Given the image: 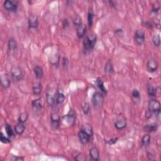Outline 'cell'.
Wrapping results in <instances>:
<instances>
[{
	"instance_id": "obj_42",
	"label": "cell",
	"mask_w": 161,
	"mask_h": 161,
	"mask_svg": "<svg viewBox=\"0 0 161 161\" xmlns=\"http://www.w3.org/2000/svg\"><path fill=\"white\" fill-rule=\"evenodd\" d=\"M118 140V138H113V139H111L107 140V142L109 145H113L117 142Z\"/></svg>"
},
{
	"instance_id": "obj_6",
	"label": "cell",
	"mask_w": 161,
	"mask_h": 161,
	"mask_svg": "<svg viewBox=\"0 0 161 161\" xmlns=\"http://www.w3.org/2000/svg\"><path fill=\"white\" fill-rule=\"evenodd\" d=\"M127 118L123 115H119L116 118L114 125L118 130H122L127 127Z\"/></svg>"
},
{
	"instance_id": "obj_20",
	"label": "cell",
	"mask_w": 161,
	"mask_h": 161,
	"mask_svg": "<svg viewBox=\"0 0 161 161\" xmlns=\"http://www.w3.org/2000/svg\"><path fill=\"white\" fill-rule=\"evenodd\" d=\"M25 130V126L24 123L18 122V123H17L15 125L14 131L15 133H16L17 135L21 136L24 133Z\"/></svg>"
},
{
	"instance_id": "obj_37",
	"label": "cell",
	"mask_w": 161,
	"mask_h": 161,
	"mask_svg": "<svg viewBox=\"0 0 161 161\" xmlns=\"http://www.w3.org/2000/svg\"><path fill=\"white\" fill-rule=\"evenodd\" d=\"M62 67L64 68V69L65 70H67L68 69V67H69V60L68 59L67 57H64L62 58Z\"/></svg>"
},
{
	"instance_id": "obj_28",
	"label": "cell",
	"mask_w": 161,
	"mask_h": 161,
	"mask_svg": "<svg viewBox=\"0 0 161 161\" xmlns=\"http://www.w3.org/2000/svg\"><path fill=\"white\" fill-rule=\"evenodd\" d=\"M147 93L150 98H154L157 94V88H155L152 85L148 84L147 86Z\"/></svg>"
},
{
	"instance_id": "obj_27",
	"label": "cell",
	"mask_w": 161,
	"mask_h": 161,
	"mask_svg": "<svg viewBox=\"0 0 161 161\" xmlns=\"http://www.w3.org/2000/svg\"><path fill=\"white\" fill-rule=\"evenodd\" d=\"M80 129L84 130V132H86L87 133H88L91 137H93V127L92 126L91 124L89 123H84L82 125L81 128H80Z\"/></svg>"
},
{
	"instance_id": "obj_24",
	"label": "cell",
	"mask_w": 161,
	"mask_h": 161,
	"mask_svg": "<svg viewBox=\"0 0 161 161\" xmlns=\"http://www.w3.org/2000/svg\"><path fill=\"white\" fill-rule=\"evenodd\" d=\"M65 99V96L64 94L61 91H57L55 97V104L60 105L62 104Z\"/></svg>"
},
{
	"instance_id": "obj_8",
	"label": "cell",
	"mask_w": 161,
	"mask_h": 161,
	"mask_svg": "<svg viewBox=\"0 0 161 161\" xmlns=\"http://www.w3.org/2000/svg\"><path fill=\"white\" fill-rule=\"evenodd\" d=\"M64 121H65V123H67L69 126H73L75 123V120H76V115L75 113L73 110H70L67 115L64 116L63 117Z\"/></svg>"
},
{
	"instance_id": "obj_44",
	"label": "cell",
	"mask_w": 161,
	"mask_h": 161,
	"mask_svg": "<svg viewBox=\"0 0 161 161\" xmlns=\"http://www.w3.org/2000/svg\"><path fill=\"white\" fill-rule=\"evenodd\" d=\"M75 159L77 160H84L85 158L84 156H83V155L81 154H79L76 155V157H75Z\"/></svg>"
},
{
	"instance_id": "obj_11",
	"label": "cell",
	"mask_w": 161,
	"mask_h": 161,
	"mask_svg": "<svg viewBox=\"0 0 161 161\" xmlns=\"http://www.w3.org/2000/svg\"><path fill=\"white\" fill-rule=\"evenodd\" d=\"M78 138L80 143L83 145H86L90 141L91 137L84 130L80 129L78 132Z\"/></svg>"
},
{
	"instance_id": "obj_31",
	"label": "cell",
	"mask_w": 161,
	"mask_h": 161,
	"mask_svg": "<svg viewBox=\"0 0 161 161\" xmlns=\"http://www.w3.org/2000/svg\"><path fill=\"white\" fill-rule=\"evenodd\" d=\"M94 14L93 11H90L88 13V25L89 27H91L93 24L94 21Z\"/></svg>"
},
{
	"instance_id": "obj_10",
	"label": "cell",
	"mask_w": 161,
	"mask_h": 161,
	"mask_svg": "<svg viewBox=\"0 0 161 161\" xmlns=\"http://www.w3.org/2000/svg\"><path fill=\"white\" fill-rule=\"evenodd\" d=\"M38 18L37 15H30L28 19V25L30 29L37 30L38 27Z\"/></svg>"
},
{
	"instance_id": "obj_34",
	"label": "cell",
	"mask_w": 161,
	"mask_h": 161,
	"mask_svg": "<svg viewBox=\"0 0 161 161\" xmlns=\"http://www.w3.org/2000/svg\"><path fill=\"white\" fill-rule=\"evenodd\" d=\"M0 140L3 144H9L11 142V139H10L8 136L5 135L2 132L0 133Z\"/></svg>"
},
{
	"instance_id": "obj_3",
	"label": "cell",
	"mask_w": 161,
	"mask_h": 161,
	"mask_svg": "<svg viewBox=\"0 0 161 161\" xmlns=\"http://www.w3.org/2000/svg\"><path fill=\"white\" fill-rule=\"evenodd\" d=\"M160 103L157 99H152L149 101L148 104V110L152 115L155 114L156 115H159L160 113Z\"/></svg>"
},
{
	"instance_id": "obj_32",
	"label": "cell",
	"mask_w": 161,
	"mask_h": 161,
	"mask_svg": "<svg viewBox=\"0 0 161 161\" xmlns=\"http://www.w3.org/2000/svg\"><path fill=\"white\" fill-rule=\"evenodd\" d=\"M152 42L155 47H159L160 45V37L159 34H155L152 37Z\"/></svg>"
},
{
	"instance_id": "obj_19",
	"label": "cell",
	"mask_w": 161,
	"mask_h": 161,
	"mask_svg": "<svg viewBox=\"0 0 161 161\" xmlns=\"http://www.w3.org/2000/svg\"><path fill=\"white\" fill-rule=\"evenodd\" d=\"M159 125L157 123H152L145 125L144 127V130L146 132L148 133H152L155 132L158 130Z\"/></svg>"
},
{
	"instance_id": "obj_12",
	"label": "cell",
	"mask_w": 161,
	"mask_h": 161,
	"mask_svg": "<svg viewBox=\"0 0 161 161\" xmlns=\"http://www.w3.org/2000/svg\"><path fill=\"white\" fill-rule=\"evenodd\" d=\"M159 67V64L157 60L154 59H151L148 60L147 63V70L150 73H154L156 72Z\"/></svg>"
},
{
	"instance_id": "obj_33",
	"label": "cell",
	"mask_w": 161,
	"mask_h": 161,
	"mask_svg": "<svg viewBox=\"0 0 161 161\" xmlns=\"http://www.w3.org/2000/svg\"><path fill=\"white\" fill-rule=\"evenodd\" d=\"M28 118V114L27 112H23L20 113L18 117V122L25 123L27 121Z\"/></svg>"
},
{
	"instance_id": "obj_1",
	"label": "cell",
	"mask_w": 161,
	"mask_h": 161,
	"mask_svg": "<svg viewBox=\"0 0 161 161\" xmlns=\"http://www.w3.org/2000/svg\"><path fill=\"white\" fill-rule=\"evenodd\" d=\"M104 101V94L102 92H95L91 98V103L93 107L96 109H100L103 107Z\"/></svg>"
},
{
	"instance_id": "obj_5",
	"label": "cell",
	"mask_w": 161,
	"mask_h": 161,
	"mask_svg": "<svg viewBox=\"0 0 161 161\" xmlns=\"http://www.w3.org/2000/svg\"><path fill=\"white\" fill-rule=\"evenodd\" d=\"M134 42L137 46H142L145 40V33L143 30H137L134 34Z\"/></svg>"
},
{
	"instance_id": "obj_29",
	"label": "cell",
	"mask_w": 161,
	"mask_h": 161,
	"mask_svg": "<svg viewBox=\"0 0 161 161\" xmlns=\"http://www.w3.org/2000/svg\"><path fill=\"white\" fill-rule=\"evenodd\" d=\"M4 130H5V132H6V133H7V136L8 137H9L10 139L13 138L15 137V131L13 130L11 125H10L9 124H8V123L5 124Z\"/></svg>"
},
{
	"instance_id": "obj_18",
	"label": "cell",
	"mask_w": 161,
	"mask_h": 161,
	"mask_svg": "<svg viewBox=\"0 0 161 161\" xmlns=\"http://www.w3.org/2000/svg\"><path fill=\"white\" fill-rule=\"evenodd\" d=\"M42 91V86L40 82H36L32 85V92L35 96H40Z\"/></svg>"
},
{
	"instance_id": "obj_9",
	"label": "cell",
	"mask_w": 161,
	"mask_h": 161,
	"mask_svg": "<svg viewBox=\"0 0 161 161\" xmlns=\"http://www.w3.org/2000/svg\"><path fill=\"white\" fill-rule=\"evenodd\" d=\"M60 121H61L60 117L57 113H54L50 115V123H51V127L53 129L57 130L59 128L60 123H61Z\"/></svg>"
},
{
	"instance_id": "obj_30",
	"label": "cell",
	"mask_w": 161,
	"mask_h": 161,
	"mask_svg": "<svg viewBox=\"0 0 161 161\" xmlns=\"http://www.w3.org/2000/svg\"><path fill=\"white\" fill-rule=\"evenodd\" d=\"M73 23L74 26L78 28L79 27H80L81 25H83V22H82V18L80 17L79 15H76L73 17Z\"/></svg>"
},
{
	"instance_id": "obj_36",
	"label": "cell",
	"mask_w": 161,
	"mask_h": 161,
	"mask_svg": "<svg viewBox=\"0 0 161 161\" xmlns=\"http://www.w3.org/2000/svg\"><path fill=\"white\" fill-rule=\"evenodd\" d=\"M132 96L133 98L135 99H140V94L139 91V90L137 89H134L132 91Z\"/></svg>"
},
{
	"instance_id": "obj_35",
	"label": "cell",
	"mask_w": 161,
	"mask_h": 161,
	"mask_svg": "<svg viewBox=\"0 0 161 161\" xmlns=\"http://www.w3.org/2000/svg\"><path fill=\"white\" fill-rule=\"evenodd\" d=\"M83 111L84 115H88L90 112V105L88 103H85L83 106Z\"/></svg>"
},
{
	"instance_id": "obj_41",
	"label": "cell",
	"mask_w": 161,
	"mask_h": 161,
	"mask_svg": "<svg viewBox=\"0 0 161 161\" xmlns=\"http://www.w3.org/2000/svg\"><path fill=\"white\" fill-rule=\"evenodd\" d=\"M69 21L68 20V19L67 18H64L62 22V28L65 30L67 29L69 27Z\"/></svg>"
},
{
	"instance_id": "obj_40",
	"label": "cell",
	"mask_w": 161,
	"mask_h": 161,
	"mask_svg": "<svg viewBox=\"0 0 161 161\" xmlns=\"http://www.w3.org/2000/svg\"><path fill=\"white\" fill-rule=\"evenodd\" d=\"M160 10V7L157 4H154L152 8V13L154 15H157Z\"/></svg>"
},
{
	"instance_id": "obj_22",
	"label": "cell",
	"mask_w": 161,
	"mask_h": 161,
	"mask_svg": "<svg viewBox=\"0 0 161 161\" xmlns=\"http://www.w3.org/2000/svg\"><path fill=\"white\" fill-rule=\"evenodd\" d=\"M96 84L97 87L101 91V92L103 93L104 94H107V89L105 88V86L104 84L103 80L101 78H98L96 80Z\"/></svg>"
},
{
	"instance_id": "obj_16",
	"label": "cell",
	"mask_w": 161,
	"mask_h": 161,
	"mask_svg": "<svg viewBox=\"0 0 161 161\" xmlns=\"http://www.w3.org/2000/svg\"><path fill=\"white\" fill-rule=\"evenodd\" d=\"M57 92L52 93V92L47 91L46 93V102L49 107H53L55 104V97H56Z\"/></svg>"
},
{
	"instance_id": "obj_14",
	"label": "cell",
	"mask_w": 161,
	"mask_h": 161,
	"mask_svg": "<svg viewBox=\"0 0 161 161\" xmlns=\"http://www.w3.org/2000/svg\"><path fill=\"white\" fill-rule=\"evenodd\" d=\"M18 44L17 40L14 37L9 38L8 42V50L10 54H14L17 51Z\"/></svg>"
},
{
	"instance_id": "obj_43",
	"label": "cell",
	"mask_w": 161,
	"mask_h": 161,
	"mask_svg": "<svg viewBox=\"0 0 161 161\" xmlns=\"http://www.w3.org/2000/svg\"><path fill=\"white\" fill-rule=\"evenodd\" d=\"M11 159L15 161H23L25 160L23 157H19V156H13V158Z\"/></svg>"
},
{
	"instance_id": "obj_7",
	"label": "cell",
	"mask_w": 161,
	"mask_h": 161,
	"mask_svg": "<svg viewBox=\"0 0 161 161\" xmlns=\"http://www.w3.org/2000/svg\"><path fill=\"white\" fill-rule=\"evenodd\" d=\"M3 7L6 11L10 13H15L17 12L18 5L17 4L12 0H6L4 1Z\"/></svg>"
},
{
	"instance_id": "obj_38",
	"label": "cell",
	"mask_w": 161,
	"mask_h": 161,
	"mask_svg": "<svg viewBox=\"0 0 161 161\" xmlns=\"http://www.w3.org/2000/svg\"><path fill=\"white\" fill-rule=\"evenodd\" d=\"M123 35H124V32H123L122 29L118 28V29L115 30V37H118V38H122L123 36Z\"/></svg>"
},
{
	"instance_id": "obj_39",
	"label": "cell",
	"mask_w": 161,
	"mask_h": 161,
	"mask_svg": "<svg viewBox=\"0 0 161 161\" xmlns=\"http://www.w3.org/2000/svg\"><path fill=\"white\" fill-rule=\"evenodd\" d=\"M142 24L144 26L147 27L150 29H153L154 28V25L153 24L151 23L150 21H148V20H144L142 22Z\"/></svg>"
},
{
	"instance_id": "obj_26",
	"label": "cell",
	"mask_w": 161,
	"mask_h": 161,
	"mask_svg": "<svg viewBox=\"0 0 161 161\" xmlns=\"http://www.w3.org/2000/svg\"><path fill=\"white\" fill-rule=\"evenodd\" d=\"M76 33L79 38H83L85 37L86 33V28L84 25H83L80 27L76 28Z\"/></svg>"
},
{
	"instance_id": "obj_4",
	"label": "cell",
	"mask_w": 161,
	"mask_h": 161,
	"mask_svg": "<svg viewBox=\"0 0 161 161\" xmlns=\"http://www.w3.org/2000/svg\"><path fill=\"white\" fill-rule=\"evenodd\" d=\"M11 77L14 81L19 82L23 79V73L21 67L18 66H13L10 70Z\"/></svg>"
},
{
	"instance_id": "obj_23",
	"label": "cell",
	"mask_w": 161,
	"mask_h": 161,
	"mask_svg": "<svg viewBox=\"0 0 161 161\" xmlns=\"http://www.w3.org/2000/svg\"><path fill=\"white\" fill-rule=\"evenodd\" d=\"M104 71L105 73L108 74H112L114 73L113 65L110 60H108V61L106 62L104 67Z\"/></svg>"
},
{
	"instance_id": "obj_13",
	"label": "cell",
	"mask_w": 161,
	"mask_h": 161,
	"mask_svg": "<svg viewBox=\"0 0 161 161\" xmlns=\"http://www.w3.org/2000/svg\"><path fill=\"white\" fill-rule=\"evenodd\" d=\"M32 108L35 113H39L41 112L43 108L42 99L38 98L33 99L32 102Z\"/></svg>"
},
{
	"instance_id": "obj_2",
	"label": "cell",
	"mask_w": 161,
	"mask_h": 161,
	"mask_svg": "<svg viewBox=\"0 0 161 161\" xmlns=\"http://www.w3.org/2000/svg\"><path fill=\"white\" fill-rule=\"evenodd\" d=\"M97 37L96 35H94L91 37L86 36L83 40V49L85 52L91 51L94 48L96 44Z\"/></svg>"
},
{
	"instance_id": "obj_17",
	"label": "cell",
	"mask_w": 161,
	"mask_h": 161,
	"mask_svg": "<svg viewBox=\"0 0 161 161\" xmlns=\"http://www.w3.org/2000/svg\"><path fill=\"white\" fill-rule=\"evenodd\" d=\"M90 158L93 160L98 161L99 160V151L96 147H92L89 150Z\"/></svg>"
},
{
	"instance_id": "obj_15",
	"label": "cell",
	"mask_w": 161,
	"mask_h": 161,
	"mask_svg": "<svg viewBox=\"0 0 161 161\" xmlns=\"http://www.w3.org/2000/svg\"><path fill=\"white\" fill-rule=\"evenodd\" d=\"M0 82H1V87L4 89H8L11 85V80L7 74H1L0 76Z\"/></svg>"
},
{
	"instance_id": "obj_25",
	"label": "cell",
	"mask_w": 161,
	"mask_h": 161,
	"mask_svg": "<svg viewBox=\"0 0 161 161\" xmlns=\"http://www.w3.org/2000/svg\"><path fill=\"white\" fill-rule=\"evenodd\" d=\"M151 142V137L149 133L145 134L141 140V143H142V145L144 147H147L150 145Z\"/></svg>"
},
{
	"instance_id": "obj_21",
	"label": "cell",
	"mask_w": 161,
	"mask_h": 161,
	"mask_svg": "<svg viewBox=\"0 0 161 161\" xmlns=\"http://www.w3.org/2000/svg\"><path fill=\"white\" fill-rule=\"evenodd\" d=\"M33 72L35 77L37 79H41L44 76V69L40 66V65H36L33 69Z\"/></svg>"
}]
</instances>
